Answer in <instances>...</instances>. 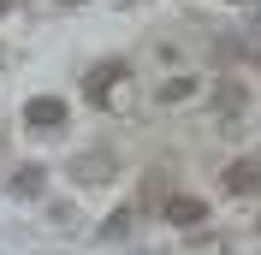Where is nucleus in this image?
Masks as SVG:
<instances>
[{
	"instance_id": "9",
	"label": "nucleus",
	"mask_w": 261,
	"mask_h": 255,
	"mask_svg": "<svg viewBox=\"0 0 261 255\" xmlns=\"http://www.w3.org/2000/svg\"><path fill=\"white\" fill-rule=\"evenodd\" d=\"M255 225H261V220H255Z\"/></svg>"
},
{
	"instance_id": "3",
	"label": "nucleus",
	"mask_w": 261,
	"mask_h": 255,
	"mask_svg": "<svg viewBox=\"0 0 261 255\" xmlns=\"http://www.w3.org/2000/svg\"><path fill=\"white\" fill-rule=\"evenodd\" d=\"M161 214H166L172 225H202V220H208V202H202V196H166Z\"/></svg>"
},
{
	"instance_id": "5",
	"label": "nucleus",
	"mask_w": 261,
	"mask_h": 255,
	"mask_svg": "<svg viewBox=\"0 0 261 255\" xmlns=\"http://www.w3.org/2000/svg\"><path fill=\"white\" fill-rule=\"evenodd\" d=\"M196 89H202V83H196V78H166L161 89H154V101H161V107H178V101H190Z\"/></svg>"
},
{
	"instance_id": "7",
	"label": "nucleus",
	"mask_w": 261,
	"mask_h": 255,
	"mask_svg": "<svg viewBox=\"0 0 261 255\" xmlns=\"http://www.w3.org/2000/svg\"><path fill=\"white\" fill-rule=\"evenodd\" d=\"M12 190L18 196H42V166H24V172L12 178Z\"/></svg>"
},
{
	"instance_id": "4",
	"label": "nucleus",
	"mask_w": 261,
	"mask_h": 255,
	"mask_svg": "<svg viewBox=\"0 0 261 255\" xmlns=\"http://www.w3.org/2000/svg\"><path fill=\"white\" fill-rule=\"evenodd\" d=\"M119 78H125V65H119V60H101L95 71H89V83H83V89H89V101H107Z\"/></svg>"
},
{
	"instance_id": "2",
	"label": "nucleus",
	"mask_w": 261,
	"mask_h": 255,
	"mask_svg": "<svg viewBox=\"0 0 261 255\" xmlns=\"http://www.w3.org/2000/svg\"><path fill=\"white\" fill-rule=\"evenodd\" d=\"M226 190H231V196H255V190H261V155L231 160V166H226Z\"/></svg>"
},
{
	"instance_id": "1",
	"label": "nucleus",
	"mask_w": 261,
	"mask_h": 255,
	"mask_svg": "<svg viewBox=\"0 0 261 255\" xmlns=\"http://www.w3.org/2000/svg\"><path fill=\"white\" fill-rule=\"evenodd\" d=\"M24 125L30 131H60L65 125V101L60 95H30L24 101Z\"/></svg>"
},
{
	"instance_id": "6",
	"label": "nucleus",
	"mask_w": 261,
	"mask_h": 255,
	"mask_svg": "<svg viewBox=\"0 0 261 255\" xmlns=\"http://www.w3.org/2000/svg\"><path fill=\"white\" fill-rule=\"evenodd\" d=\"M71 172H77L83 184H101V178H113V155H83Z\"/></svg>"
},
{
	"instance_id": "8",
	"label": "nucleus",
	"mask_w": 261,
	"mask_h": 255,
	"mask_svg": "<svg viewBox=\"0 0 261 255\" xmlns=\"http://www.w3.org/2000/svg\"><path fill=\"white\" fill-rule=\"evenodd\" d=\"M6 12H12V0H0V18H6Z\"/></svg>"
}]
</instances>
